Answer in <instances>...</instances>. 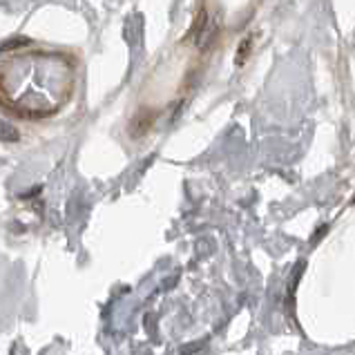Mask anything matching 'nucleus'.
Listing matches in <instances>:
<instances>
[{
  "label": "nucleus",
  "mask_w": 355,
  "mask_h": 355,
  "mask_svg": "<svg viewBox=\"0 0 355 355\" xmlns=\"http://www.w3.org/2000/svg\"><path fill=\"white\" fill-rule=\"evenodd\" d=\"M78 63L65 49L25 45L0 56V112L20 123L49 121L76 92Z\"/></svg>",
  "instance_id": "f257e3e1"
}]
</instances>
